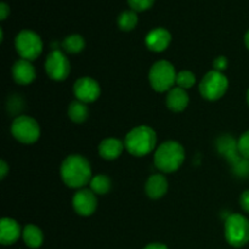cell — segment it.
<instances>
[{
	"mask_svg": "<svg viewBox=\"0 0 249 249\" xmlns=\"http://www.w3.org/2000/svg\"><path fill=\"white\" fill-rule=\"evenodd\" d=\"M90 163L80 155L68 156L61 165V178L71 189H80L92 179Z\"/></svg>",
	"mask_w": 249,
	"mask_h": 249,
	"instance_id": "6da1fadb",
	"label": "cell"
},
{
	"mask_svg": "<svg viewBox=\"0 0 249 249\" xmlns=\"http://www.w3.org/2000/svg\"><path fill=\"white\" fill-rule=\"evenodd\" d=\"M157 143L155 130L147 125H140L128 133L125 138V147L130 155L142 157L152 152Z\"/></svg>",
	"mask_w": 249,
	"mask_h": 249,
	"instance_id": "7a4b0ae2",
	"label": "cell"
},
{
	"mask_svg": "<svg viewBox=\"0 0 249 249\" xmlns=\"http://www.w3.org/2000/svg\"><path fill=\"white\" fill-rule=\"evenodd\" d=\"M185 160V150L177 141H167L158 146L155 153V165L163 173L179 169Z\"/></svg>",
	"mask_w": 249,
	"mask_h": 249,
	"instance_id": "3957f363",
	"label": "cell"
},
{
	"mask_svg": "<svg viewBox=\"0 0 249 249\" xmlns=\"http://www.w3.org/2000/svg\"><path fill=\"white\" fill-rule=\"evenodd\" d=\"M177 74L174 66L168 61H158L151 67L150 78L151 87L158 92H164L173 89L177 83Z\"/></svg>",
	"mask_w": 249,
	"mask_h": 249,
	"instance_id": "277c9868",
	"label": "cell"
},
{
	"mask_svg": "<svg viewBox=\"0 0 249 249\" xmlns=\"http://www.w3.org/2000/svg\"><path fill=\"white\" fill-rule=\"evenodd\" d=\"M225 238L233 247H243L249 241V221L241 214H231L225 220Z\"/></svg>",
	"mask_w": 249,
	"mask_h": 249,
	"instance_id": "5b68a950",
	"label": "cell"
},
{
	"mask_svg": "<svg viewBox=\"0 0 249 249\" xmlns=\"http://www.w3.org/2000/svg\"><path fill=\"white\" fill-rule=\"evenodd\" d=\"M229 80L225 75L218 71H211L207 73L199 84V92L204 99L215 101L221 99L228 91Z\"/></svg>",
	"mask_w": 249,
	"mask_h": 249,
	"instance_id": "8992f818",
	"label": "cell"
},
{
	"mask_svg": "<svg viewBox=\"0 0 249 249\" xmlns=\"http://www.w3.org/2000/svg\"><path fill=\"white\" fill-rule=\"evenodd\" d=\"M15 46L18 55L27 61L36 60L43 51V41L40 36L36 32L29 29H24L17 34L15 39Z\"/></svg>",
	"mask_w": 249,
	"mask_h": 249,
	"instance_id": "52a82bcc",
	"label": "cell"
},
{
	"mask_svg": "<svg viewBox=\"0 0 249 249\" xmlns=\"http://www.w3.org/2000/svg\"><path fill=\"white\" fill-rule=\"evenodd\" d=\"M11 133L17 141L22 143H34L40 136L38 122L28 116H19L12 122Z\"/></svg>",
	"mask_w": 249,
	"mask_h": 249,
	"instance_id": "ba28073f",
	"label": "cell"
},
{
	"mask_svg": "<svg viewBox=\"0 0 249 249\" xmlns=\"http://www.w3.org/2000/svg\"><path fill=\"white\" fill-rule=\"evenodd\" d=\"M45 71L53 80L62 82L71 72L70 61L62 51L53 50L46 57Z\"/></svg>",
	"mask_w": 249,
	"mask_h": 249,
	"instance_id": "9c48e42d",
	"label": "cell"
},
{
	"mask_svg": "<svg viewBox=\"0 0 249 249\" xmlns=\"http://www.w3.org/2000/svg\"><path fill=\"white\" fill-rule=\"evenodd\" d=\"M73 90H74V95L78 101H82L84 104L96 101L101 92L99 83L90 77L79 78L74 83Z\"/></svg>",
	"mask_w": 249,
	"mask_h": 249,
	"instance_id": "30bf717a",
	"label": "cell"
},
{
	"mask_svg": "<svg viewBox=\"0 0 249 249\" xmlns=\"http://www.w3.org/2000/svg\"><path fill=\"white\" fill-rule=\"evenodd\" d=\"M73 208L79 215L90 216L97 208L96 195L91 190H80L73 197Z\"/></svg>",
	"mask_w": 249,
	"mask_h": 249,
	"instance_id": "8fae6325",
	"label": "cell"
},
{
	"mask_svg": "<svg viewBox=\"0 0 249 249\" xmlns=\"http://www.w3.org/2000/svg\"><path fill=\"white\" fill-rule=\"evenodd\" d=\"M172 36L165 28H155L146 36L145 43L151 51L162 53L169 46Z\"/></svg>",
	"mask_w": 249,
	"mask_h": 249,
	"instance_id": "7c38bea8",
	"label": "cell"
},
{
	"mask_svg": "<svg viewBox=\"0 0 249 249\" xmlns=\"http://www.w3.org/2000/svg\"><path fill=\"white\" fill-rule=\"evenodd\" d=\"M21 226L11 218H2L0 221V242L4 246L12 245L21 236Z\"/></svg>",
	"mask_w": 249,
	"mask_h": 249,
	"instance_id": "4fadbf2b",
	"label": "cell"
},
{
	"mask_svg": "<svg viewBox=\"0 0 249 249\" xmlns=\"http://www.w3.org/2000/svg\"><path fill=\"white\" fill-rule=\"evenodd\" d=\"M12 75L17 84L28 85L36 79V68L33 67L31 61L21 58L12 67Z\"/></svg>",
	"mask_w": 249,
	"mask_h": 249,
	"instance_id": "5bb4252c",
	"label": "cell"
},
{
	"mask_svg": "<svg viewBox=\"0 0 249 249\" xmlns=\"http://www.w3.org/2000/svg\"><path fill=\"white\" fill-rule=\"evenodd\" d=\"M146 194L150 198L158 199L164 196L168 191V180L162 174H153L146 182Z\"/></svg>",
	"mask_w": 249,
	"mask_h": 249,
	"instance_id": "9a60e30c",
	"label": "cell"
},
{
	"mask_svg": "<svg viewBox=\"0 0 249 249\" xmlns=\"http://www.w3.org/2000/svg\"><path fill=\"white\" fill-rule=\"evenodd\" d=\"M189 95L186 90L175 87L169 90L167 95V106L173 112H181L189 106Z\"/></svg>",
	"mask_w": 249,
	"mask_h": 249,
	"instance_id": "2e32d148",
	"label": "cell"
},
{
	"mask_svg": "<svg viewBox=\"0 0 249 249\" xmlns=\"http://www.w3.org/2000/svg\"><path fill=\"white\" fill-rule=\"evenodd\" d=\"M124 143L114 138L105 139L99 145V153L102 158L107 160H113L122 155L124 150Z\"/></svg>",
	"mask_w": 249,
	"mask_h": 249,
	"instance_id": "e0dca14e",
	"label": "cell"
},
{
	"mask_svg": "<svg viewBox=\"0 0 249 249\" xmlns=\"http://www.w3.org/2000/svg\"><path fill=\"white\" fill-rule=\"evenodd\" d=\"M23 241L28 247L39 248L43 245L44 236L40 229L36 225H27L22 231Z\"/></svg>",
	"mask_w": 249,
	"mask_h": 249,
	"instance_id": "ac0fdd59",
	"label": "cell"
},
{
	"mask_svg": "<svg viewBox=\"0 0 249 249\" xmlns=\"http://www.w3.org/2000/svg\"><path fill=\"white\" fill-rule=\"evenodd\" d=\"M89 116V109H88L87 104L82 101H74L68 107V117L72 119L74 123H83L87 121Z\"/></svg>",
	"mask_w": 249,
	"mask_h": 249,
	"instance_id": "d6986e66",
	"label": "cell"
},
{
	"mask_svg": "<svg viewBox=\"0 0 249 249\" xmlns=\"http://www.w3.org/2000/svg\"><path fill=\"white\" fill-rule=\"evenodd\" d=\"M112 182L107 175L100 174L96 175L90 181V190L94 192L95 195H106L107 192L111 190Z\"/></svg>",
	"mask_w": 249,
	"mask_h": 249,
	"instance_id": "ffe728a7",
	"label": "cell"
},
{
	"mask_svg": "<svg viewBox=\"0 0 249 249\" xmlns=\"http://www.w3.org/2000/svg\"><path fill=\"white\" fill-rule=\"evenodd\" d=\"M63 49L70 53H78L80 51L84 50L85 48V40L82 36L79 34H72V36H67L62 43Z\"/></svg>",
	"mask_w": 249,
	"mask_h": 249,
	"instance_id": "44dd1931",
	"label": "cell"
},
{
	"mask_svg": "<svg viewBox=\"0 0 249 249\" xmlns=\"http://www.w3.org/2000/svg\"><path fill=\"white\" fill-rule=\"evenodd\" d=\"M138 24V15L134 10L123 11L118 17V26L122 31H133Z\"/></svg>",
	"mask_w": 249,
	"mask_h": 249,
	"instance_id": "7402d4cb",
	"label": "cell"
},
{
	"mask_svg": "<svg viewBox=\"0 0 249 249\" xmlns=\"http://www.w3.org/2000/svg\"><path fill=\"white\" fill-rule=\"evenodd\" d=\"M196 83V77L190 71H181L177 74V85L181 89H190Z\"/></svg>",
	"mask_w": 249,
	"mask_h": 249,
	"instance_id": "603a6c76",
	"label": "cell"
},
{
	"mask_svg": "<svg viewBox=\"0 0 249 249\" xmlns=\"http://www.w3.org/2000/svg\"><path fill=\"white\" fill-rule=\"evenodd\" d=\"M237 148L241 157L249 160V131H246V133L242 134L241 138L238 139Z\"/></svg>",
	"mask_w": 249,
	"mask_h": 249,
	"instance_id": "cb8c5ba5",
	"label": "cell"
},
{
	"mask_svg": "<svg viewBox=\"0 0 249 249\" xmlns=\"http://www.w3.org/2000/svg\"><path fill=\"white\" fill-rule=\"evenodd\" d=\"M155 0H128L129 6L135 12H141L148 10L153 5Z\"/></svg>",
	"mask_w": 249,
	"mask_h": 249,
	"instance_id": "d4e9b609",
	"label": "cell"
},
{
	"mask_svg": "<svg viewBox=\"0 0 249 249\" xmlns=\"http://www.w3.org/2000/svg\"><path fill=\"white\" fill-rule=\"evenodd\" d=\"M213 66L214 71L223 72V71L226 70V67H228V60H226V57H224V56H219V57H216L215 60H214Z\"/></svg>",
	"mask_w": 249,
	"mask_h": 249,
	"instance_id": "484cf974",
	"label": "cell"
},
{
	"mask_svg": "<svg viewBox=\"0 0 249 249\" xmlns=\"http://www.w3.org/2000/svg\"><path fill=\"white\" fill-rule=\"evenodd\" d=\"M241 206L247 213H249V190L243 192L242 196H241Z\"/></svg>",
	"mask_w": 249,
	"mask_h": 249,
	"instance_id": "4316f807",
	"label": "cell"
},
{
	"mask_svg": "<svg viewBox=\"0 0 249 249\" xmlns=\"http://www.w3.org/2000/svg\"><path fill=\"white\" fill-rule=\"evenodd\" d=\"M10 15V7L7 6L5 2H1L0 4V19L1 21H4V19H6V17Z\"/></svg>",
	"mask_w": 249,
	"mask_h": 249,
	"instance_id": "83f0119b",
	"label": "cell"
},
{
	"mask_svg": "<svg viewBox=\"0 0 249 249\" xmlns=\"http://www.w3.org/2000/svg\"><path fill=\"white\" fill-rule=\"evenodd\" d=\"M7 172H9V165L5 160H1L0 162V179H5V177L7 175Z\"/></svg>",
	"mask_w": 249,
	"mask_h": 249,
	"instance_id": "f1b7e54d",
	"label": "cell"
},
{
	"mask_svg": "<svg viewBox=\"0 0 249 249\" xmlns=\"http://www.w3.org/2000/svg\"><path fill=\"white\" fill-rule=\"evenodd\" d=\"M143 249H168L167 246L162 245V243H151V245L146 246Z\"/></svg>",
	"mask_w": 249,
	"mask_h": 249,
	"instance_id": "f546056e",
	"label": "cell"
},
{
	"mask_svg": "<svg viewBox=\"0 0 249 249\" xmlns=\"http://www.w3.org/2000/svg\"><path fill=\"white\" fill-rule=\"evenodd\" d=\"M245 43H246V46H247L248 50H249V31L246 33V36H245Z\"/></svg>",
	"mask_w": 249,
	"mask_h": 249,
	"instance_id": "4dcf8cb0",
	"label": "cell"
},
{
	"mask_svg": "<svg viewBox=\"0 0 249 249\" xmlns=\"http://www.w3.org/2000/svg\"><path fill=\"white\" fill-rule=\"evenodd\" d=\"M247 101H248V105H249V89H248V91H247Z\"/></svg>",
	"mask_w": 249,
	"mask_h": 249,
	"instance_id": "1f68e13d",
	"label": "cell"
}]
</instances>
